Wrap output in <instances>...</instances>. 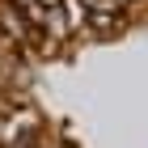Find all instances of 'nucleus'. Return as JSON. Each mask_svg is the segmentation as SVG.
I'll return each mask as SVG.
<instances>
[{
	"instance_id": "f257e3e1",
	"label": "nucleus",
	"mask_w": 148,
	"mask_h": 148,
	"mask_svg": "<svg viewBox=\"0 0 148 148\" xmlns=\"http://www.w3.org/2000/svg\"><path fill=\"white\" fill-rule=\"evenodd\" d=\"M42 9L47 13H59V0H42Z\"/></svg>"
}]
</instances>
